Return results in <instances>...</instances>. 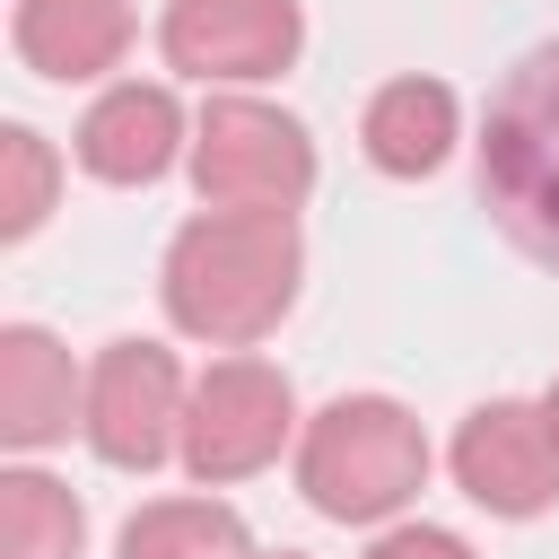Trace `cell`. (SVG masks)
<instances>
[{
  "label": "cell",
  "mask_w": 559,
  "mask_h": 559,
  "mask_svg": "<svg viewBox=\"0 0 559 559\" xmlns=\"http://www.w3.org/2000/svg\"><path fill=\"white\" fill-rule=\"evenodd\" d=\"M306 280V245L297 218H262V210H201L175 227L157 297L175 314V332L210 341V349H253L262 332H280V314L297 306Z\"/></svg>",
  "instance_id": "obj_1"
},
{
  "label": "cell",
  "mask_w": 559,
  "mask_h": 559,
  "mask_svg": "<svg viewBox=\"0 0 559 559\" xmlns=\"http://www.w3.org/2000/svg\"><path fill=\"white\" fill-rule=\"evenodd\" d=\"M297 489L332 524H384L428 489V437L393 393H341L297 437Z\"/></svg>",
  "instance_id": "obj_2"
},
{
  "label": "cell",
  "mask_w": 559,
  "mask_h": 559,
  "mask_svg": "<svg viewBox=\"0 0 559 559\" xmlns=\"http://www.w3.org/2000/svg\"><path fill=\"white\" fill-rule=\"evenodd\" d=\"M480 201L489 218L559 271V44H533L480 122Z\"/></svg>",
  "instance_id": "obj_3"
},
{
  "label": "cell",
  "mask_w": 559,
  "mask_h": 559,
  "mask_svg": "<svg viewBox=\"0 0 559 559\" xmlns=\"http://www.w3.org/2000/svg\"><path fill=\"white\" fill-rule=\"evenodd\" d=\"M192 192H201V210L297 218V201L314 192L306 122L262 105V96H210L201 122H192Z\"/></svg>",
  "instance_id": "obj_4"
},
{
  "label": "cell",
  "mask_w": 559,
  "mask_h": 559,
  "mask_svg": "<svg viewBox=\"0 0 559 559\" xmlns=\"http://www.w3.org/2000/svg\"><path fill=\"white\" fill-rule=\"evenodd\" d=\"M297 428V393L271 358H210L192 376V402H183V472L201 489H227V480H253L262 463H280Z\"/></svg>",
  "instance_id": "obj_5"
},
{
  "label": "cell",
  "mask_w": 559,
  "mask_h": 559,
  "mask_svg": "<svg viewBox=\"0 0 559 559\" xmlns=\"http://www.w3.org/2000/svg\"><path fill=\"white\" fill-rule=\"evenodd\" d=\"M183 402H192V384H183L175 349H157V341H105V358L87 367V419L79 428H87L96 463L157 472L183 445Z\"/></svg>",
  "instance_id": "obj_6"
},
{
  "label": "cell",
  "mask_w": 559,
  "mask_h": 559,
  "mask_svg": "<svg viewBox=\"0 0 559 559\" xmlns=\"http://www.w3.org/2000/svg\"><path fill=\"white\" fill-rule=\"evenodd\" d=\"M157 44L201 87H253V79H280L297 61L306 9L297 0H166Z\"/></svg>",
  "instance_id": "obj_7"
},
{
  "label": "cell",
  "mask_w": 559,
  "mask_h": 559,
  "mask_svg": "<svg viewBox=\"0 0 559 559\" xmlns=\"http://www.w3.org/2000/svg\"><path fill=\"white\" fill-rule=\"evenodd\" d=\"M454 480L472 507L524 524L542 507H559V428L542 402H480L463 428H454Z\"/></svg>",
  "instance_id": "obj_8"
},
{
  "label": "cell",
  "mask_w": 559,
  "mask_h": 559,
  "mask_svg": "<svg viewBox=\"0 0 559 559\" xmlns=\"http://www.w3.org/2000/svg\"><path fill=\"white\" fill-rule=\"evenodd\" d=\"M79 166L96 175V183H157L175 157H183V105L166 96V87H140V79H122V87H105L87 114H79Z\"/></svg>",
  "instance_id": "obj_9"
},
{
  "label": "cell",
  "mask_w": 559,
  "mask_h": 559,
  "mask_svg": "<svg viewBox=\"0 0 559 559\" xmlns=\"http://www.w3.org/2000/svg\"><path fill=\"white\" fill-rule=\"evenodd\" d=\"M70 419H87V384H79L70 349L44 323H9L0 332V437L17 454H35V445H61Z\"/></svg>",
  "instance_id": "obj_10"
},
{
  "label": "cell",
  "mask_w": 559,
  "mask_h": 559,
  "mask_svg": "<svg viewBox=\"0 0 559 559\" xmlns=\"http://www.w3.org/2000/svg\"><path fill=\"white\" fill-rule=\"evenodd\" d=\"M454 140H463V105H454L445 79H384V87L367 96V114H358L367 166H376V175H402V183L437 175V166L454 157Z\"/></svg>",
  "instance_id": "obj_11"
},
{
  "label": "cell",
  "mask_w": 559,
  "mask_h": 559,
  "mask_svg": "<svg viewBox=\"0 0 559 559\" xmlns=\"http://www.w3.org/2000/svg\"><path fill=\"white\" fill-rule=\"evenodd\" d=\"M9 44L35 79H105L131 52V0H17Z\"/></svg>",
  "instance_id": "obj_12"
},
{
  "label": "cell",
  "mask_w": 559,
  "mask_h": 559,
  "mask_svg": "<svg viewBox=\"0 0 559 559\" xmlns=\"http://www.w3.org/2000/svg\"><path fill=\"white\" fill-rule=\"evenodd\" d=\"M122 559H253L245 515L218 498H148L122 524Z\"/></svg>",
  "instance_id": "obj_13"
},
{
  "label": "cell",
  "mask_w": 559,
  "mask_h": 559,
  "mask_svg": "<svg viewBox=\"0 0 559 559\" xmlns=\"http://www.w3.org/2000/svg\"><path fill=\"white\" fill-rule=\"evenodd\" d=\"M87 507L52 472H0V559H79Z\"/></svg>",
  "instance_id": "obj_14"
},
{
  "label": "cell",
  "mask_w": 559,
  "mask_h": 559,
  "mask_svg": "<svg viewBox=\"0 0 559 559\" xmlns=\"http://www.w3.org/2000/svg\"><path fill=\"white\" fill-rule=\"evenodd\" d=\"M52 192H61L52 140L26 131V122H9V131H0V236H9V245L35 236V227L52 218Z\"/></svg>",
  "instance_id": "obj_15"
},
{
  "label": "cell",
  "mask_w": 559,
  "mask_h": 559,
  "mask_svg": "<svg viewBox=\"0 0 559 559\" xmlns=\"http://www.w3.org/2000/svg\"><path fill=\"white\" fill-rule=\"evenodd\" d=\"M367 559H472V542L445 524H393V533H376Z\"/></svg>",
  "instance_id": "obj_16"
},
{
  "label": "cell",
  "mask_w": 559,
  "mask_h": 559,
  "mask_svg": "<svg viewBox=\"0 0 559 559\" xmlns=\"http://www.w3.org/2000/svg\"><path fill=\"white\" fill-rule=\"evenodd\" d=\"M542 411H550V428H559V376H550V393H542Z\"/></svg>",
  "instance_id": "obj_17"
},
{
  "label": "cell",
  "mask_w": 559,
  "mask_h": 559,
  "mask_svg": "<svg viewBox=\"0 0 559 559\" xmlns=\"http://www.w3.org/2000/svg\"><path fill=\"white\" fill-rule=\"evenodd\" d=\"M253 559H306V550H253Z\"/></svg>",
  "instance_id": "obj_18"
}]
</instances>
